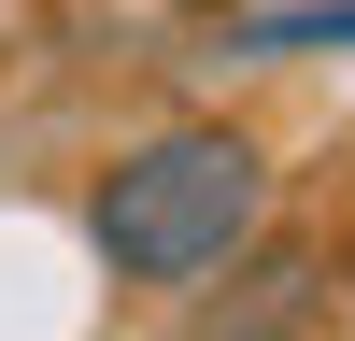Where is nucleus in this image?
Segmentation results:
<instances>
[{"mask_svg": "<svg viewBox=\"0 0 355 341\" xmlns=\"http://www.w3.org/2000/svg\"><path fill=\"white\" fill-rule=\"evenodd\" d=\"M256 213H270V157H256L242 128H157L142 157H114V170H100L85 242H100V270H114V284L171 299V284H214L227 256L256 242Z\"/></svg>", "mask_w": 355, "mask_h": 341, "instance_id": "f257e3e1", "label": "nucleus"}, {"mask_svg": "<svg viewBox=\"0 0 355 341\" xmlns=\"http://www.w3.org/2000/svg\"><path fill=\"white\" fill-rule=\"evenodd\" d=\"M327 313H341V284H327V256H299V242H284L270 270H256L242 299L214 313V327H242V341H256V327H327Z\"/></svg>", "mask_w": 355, "mask_h": 341, "instance_id": "f03ea898", "label": "nucleus"}, {"mask_svg": "<svg viewBox=\"0 0 355 341\" xmlns=\"http://www.w3.org/2000/svg\"><path fill=\"white\" fill-rule=\"evenodd\" d=\"M256 57H355V0H299V15H256Z\"/></svg>", "mask_w": 355, "mask_h": 341, "instance_id": "7ed1b4c3", "label": "nucleus"}]
</instances>
